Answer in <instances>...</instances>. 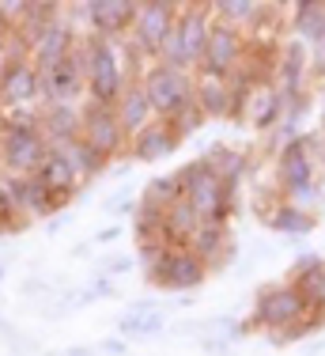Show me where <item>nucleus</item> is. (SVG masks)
<instances>
[{"label": "nucleus", "mask_w": 325, "mask_h": 356, "mask_svg": "<svg viewBox=\"0 0 325 356\" xmlns=\"http://www.w3.org/2000/svg\"><path fill=\"white\" fill-rule=\"evenodd\" d=\"M322 159H325V140L318 133L303 129L299 137L276 148V163H272V178L284 201L295 205H318L325 186H322Z\"/></svg>", "instance_id": "f257e3e1"}, {"label": "nucleus", "mask_w": 325, "mask_h": 356, "mask_svg": "<svg viewBox=\"0 0 325 356\" xmlns=\"http://www.w3.org/2000/svg\"><path fill=\"white\" fill-rule=\"evenodd\" d=\"M49 156V140L42 137V106L0 114V175H38Z\"/></svg>", "instance_id": "f03ea898"}, {"label": "nucleus", "mask_w": 325, "mask_h": 356, "mask_svg": "<svg viewBox=\"0 0 325 356\" xmlns=\"http://www.w3.org/2000/svg\"><path fill=\"white\" fill-rule=\"evenodd\" d=\"M178 182H182V197L201 213L204 224H231L238 209V190L216 167H208L204 159H190V163L178 167Z\"/></svg>", "instance_id": "7ed1b4c3"}, {"label": "nucleus", "mask_w": 325, "mask_h": 356, "mask_svg": "<svg viewBox=\"0 0 325 356\" xmlns=\"http://www.w3.org/2000/svg\"><path fill=\"white\" fill-rule=\"evenodd\" d=\"M83 72H88V103L117 106L125 88L133 83L122 57V42L83 35Z\"/></svg>", "instance_id": "20e7f679"}, {"label": "nucleus", "mask_w": 325, "mask_h": 356, "mask_svg": "<svg viewBox=\"0 0 325 356\" xmlns=\"http://www.w3.org/2000/svg\"><path fill=\"white\" fill-rule=\"evenodd\" d=\"M212 23H216L212 4H201V0L182 4V12H178L174 31H170L167 46H162L159 61L170 65V69H182V72L197 76L201 57H204V46H208V35H212Z\"/></svg>", "instance_id": "39448f33"}, {"label": "nucleus", "mask_w": 325, "mask_h": 356, "mask_svg": "<svg viewBox=\"0 0 325 356\" xmlns=\"http://www.w3.org/2000/svg\"><path fill=\"white\" fill-rule=\"evenodd\" d=\"M310 303H306L303 288L292 281L280 284H265L258 296H253V315L246 322V330H261V334H288V330L303 326L310 318Z\"/></svg>", "instance_id": "423d86ee"}, {"label": "nucleus", "mask_w": 325, "mask_h": 356, "mask_svg": "<svg viewBox=\"0 0 325 356\" xmlns=\"http://www.w3.org/2000/svg\"><path fill=\"white\" fill-rule=\"evenodd\" d=\"M136 83L144 88V95H148V103H151V110H156L159 122H174L178 114H185L190 106H197V99H193L197 76L193 72H182V69L162 65V61H151Z\"/></svg>", "instance_id": "0eeeda50"}, {"label": "nucleus", "mask_w": 325, "mask_h": 356, "mask_svg": "<svg viewBox=\"0 0 325 356\" xmlns=\"http://www.w3.org/2000/svg\"><path fill=\"white\" fill-rule=\"evenodd\" d=\"M208 266L190 250V247H167L156 261L144 266V281L159 292H178V296H197V288L208 284Z\"/></svg>", "instance_id": "6e6552de"}, {"label": "nucleus", "mask_w": 325, "mask_h": 356, "mask_svg": "<svg viewBox=\"0 0 325 356\" xmlns=\"http://www.w3.org/2000/svg\"><path fill=\"white\" fill-rule=\"evenodd\" d=\"M42 106V72L27 57L19 42H12L8 57L0 61V114L12 110H34Z\"/></svg>", "instance_id": "1a4fd4ad"}, {"label": "nucleus", "mask_w": 325, "mask_h": 356, "mask_svg": "<svg viewBox=\"0 0 325 356\" xmlns=\"http://www.w3.org/2000/svg\"><path fill=\"white\" fill-rule=\"evenodd\" d=\"M178 12H182V0H140L136 19H133V31L125 38H129L148 61H159L162 46H167L170 31H174Z\"/></svg>", "instance_id": "9d476101"}, {"label": "nucleus", "mask_w": 325, "mask_h": 356, "mask_svg": "<svg viewBox=\"0 0 325 356\" xmlns=\"http://www.w3.org/2000/svg\"><path fill=\"white\" fill-rule=\"evenodd\" d=\"M246 57H250V35L216 19V23H212V35H208V46H204V57H201L197 76L231 80V76L246 65Z\"/></svg>", "instance_id": "9b49d317"}, {"label": "nucleus", "mask_w": 325, "mask_h": 356, "mask_svg": "<svg viewBox=\"0 0 325 356\" xmlns=\"http://www.w3.org/2000/svg\"><path fill=\"white\" fill-rule=\"evenodd\" d=\"M80 140H88L110 167L122 163V159H129V137H125V129H122V122H117V110L114 106L83 103Z\"/></svg>", "instance_id": "f8f14e48"}, {"label": "nucleus", "mask_w": 325, "mask_h": 356, "mask_svg": "<svg viewBox=\"0 0 325 356\" xmlns=\"http://www.w3.org/2000/svg\"><path fill=\"white\" fill-rule=\"evenodd\" d=\"M46 103H88V72H83V42L68 61L42 72V106Z\"/></svg>", "instance_id": "ddd939ff"}, {"label": "nucleus", "mask_w": 325, "mask_h": 356, "mask_svg": "<svg viewBox=\"0 0 325 356\" xmlns=\"http://www.w3.org/2000/svg\"><path fill=\"white\" fill-rule=\"evenodd\" d=\"M80 42H83L80 27H72V23L61 15V19H53V23H46V27H42V35L31 42L27 57L38 65V72H46V69H53V65L68 61V57L80 49Z\"/></svg>", "instance_id": "4468645a"}, {"label": "nucleus", "mask_w": 325, "mask_h": 356, "mask_svg": "<svg viewBox=\"0 0 325 356\" xmlns=\"http://www.w3.org/2000/svg\"><path fill=\"white\" fill-rule=\"evenodd\" d=\"M280 114H284V103H280V91H276V83H272V76H269V80H261V83H253L246 95H238L235 118H238V122H246L253 133L276 129Z\"/></svg>", "instance_id": "2eb2a0df"}, {"label": "nucleus", "mask_w": 325, "mask_h": 356, "mask_svg": "<svg viewBox=\"0 0 325 356\" xmlns=\"http://www.w3.org/2000/svg\"><path fill=\"white\" fill-rule=\"evenodd\" d=\"M140 0H88V35L122 42L133 31Z\"/></svg>", "instance_id": "dca6fc26"}, {"label": "nucleus", "mask_w": 325, "mask_h": 356, "mask_svg": "<svg viewBox=\"0 0 325 356\" xmlns=\"http://www.w3.org/2000/svg\"><path fill=\"white\" fill-rule=\"evenodd\" d=\"M178 148H182V137L174 133V125L156 118L148 129L136 133L129 140V163H162V159H170Z\"/></svg>", "instance_id": "f3484780"}, {"label": "nucleus", "mask_w": 325, "mask_h": 356, "mask_svg": "<svg viewBox=\"0 0 325 356\" xmlns=\"http://www.w3.org/2000/svg\"><path fill=\"white\" fill-rule=\"evenodd\" d=\"M83 125V103H46L42 106V137L49 148H65L80 137Z\"/></svg>", "instance_id": "a211bd4d"}, {"label": "nucleus", "mask_w": 325, "mask_h": 356, "mask_svg": "<svg viewBox=\"0 0 325 356\" xmlns=\"http://www.w3.org/2000/svg\"><path fill=\"white\" fill-rule=\"evenodd\" d=\"M4 182H8V190H12V197H15V205H19V213H23L27 224H34V220H49L57 213L53 197H49L46 186L38 182V175H12V178H4Z\"/></svg>", "instance_id": "6ab92c4d"}, {"label": "nucleus", "mask_w": 325, "mask_h": 356, "mask_svg": "<svg viewBox=\"0 0 325 356\" xmlns=\"http://www.w3.org/2000/svg\"><path fill=\"white\" fill-rule=\"evenodd\" d=\"M38 182L46 186V193L53 197V205H57V209H65V205H68V197L83 190V182L76 178L72 163L65 159V152H61V148H49L46 163H42V171H38Z\"/></svg>", "instance_id": "aec40b11"}, {"label": "nucleus", "mask_w": 325, "mask_h": 356, "mask_svg": "<svg viewBox=\"0 0 325 356\" xmlns=\"http://www.w3.org/2000/svg\"><path fill=\"white\" fill-rule=\"evenodd\" d=\"M265 227L276 232V235H295V239H303V235L318 232V213L306 209V205H295V201L276 197L272 209L265 213Z\"/></svg>", "instance_id": "412c9836"}, {"label": "nucleus", "mask_w": 325, "mask_h": 356, "mask_svg": "<svg viewBox=\"0 0 325 356\" xmlns=\"http://www.w3.org/2000/svg\"><path fill=\"white\" fill-rule=\"evenodd\" d=\"M193 99H197V110L208 118H235L238 110V95L231 88V80H216V76H197L193 83Z\"/></svg>", "instance_id": "4be33fe9"}, {"label": "nucleus", "mask_w": 325, "mask_h": 356, "mask_svg": "<svg viewBox=\"0 0 325 356\" xmlns=\"http://www.w3.org/2000/svg\"><path fill=\"white\" fill-rule=\"evenodd\" d=\"M201 213L190 205L185 197H178L174 205L162 213V239H167V247H190L193 235L201 232Z\"/></svg>", "instance_id": "5701e85b"}, {"label": "nucleus", "mask_w": 325, "mask_h": 356, "mask_svg": "<svg viewBox=\"0 0 325 356\" xmlns=\"http://www.w3.org/2000/svg\"><path fill=\"white\" fill-rule=\"evenodd\" d=\"M117 122H122V129H125V137H136V133H144L148 129L151 122H156V110H151V103H148V95H144V88L140 83H129V88H125V95L117 99Z\"/></svg>", "instance_id": "b1692460"}, {"label": "nucleus", "mask_w": 325, "mask_h": 356, "mask_svg": "<svg viewBox=\"0 0 325 356\" xmlns=\"http://www.w3.org/2000/svg\"><path fill=\"white\" fill-rule=\"evenodd\" d=\"M190 250L208 266V273H216L231 254V224H201V232L193 235Z\"/></svg>", "instance_id": "393cba45"}, {"label": "nucleus", "mask_w": 325, "mask_h": 356, "mask_svg": "<svg viewBox=\"0 0 325 356\" xmlns=\"http://www.w3.org/2000/svg\"><path fill=\"white\" fill-rule=\"evenodd\" d=\"M288 23H292V38L306 42V46H318L325 38V0H299V4H292Z\"/></svg>", "instance_id": "a878e982"}, {"label": "nucleus", "mask_w": 325, "mask_h": 356, "mask_svg": "<svg viewBox=\"0 0 325 356\" xmlns=\"http://www.w3.org/2000/svg\"><path fill=\"white\" fill-rule=\"evenodd\" d=\"M201 159H204L208 167H216V171L224 175L227 182L235 186V190H238V182L250 175V152H246V148H235V144H224V140H216Z\"/></svg>", "instance_id": "bb28decb"}, {"label": "nucleus", "mask_w": 325, "mask_h": 356, "mask_svg": "<svg viewBox=\"0 0 325 356\" xmlns=\"http://www.w3.org/2000/svg\"><path fill=\"white\" fill-rule=\"evenodd\" d=\"M265 12L269 4H258V0H212V15L238 31H253L265 19Z\"/></svg>", "instance_id": "cd10ccee"}, {"label": "nucleus", "mask_w": 325, "mask_h": 356, "mask_svg": "<svg viewBox=\"0 0 325 356\" xmlns=\"http://www.w3.org/2000/svg\"><path fill=\"white\" fill-rule=\"evenodd\" d=\"M61 152H65V159L72 163V171H76V178H80L83 186H91L95 178H102V175L110 171V163H106V159H102L99 152L91 148L88 140H80V137H76L72 144H65Z\"/></svg>", "instance_id": "c85d7f7f"}, {"label": "nucleus", "mask_w": 325, "mask_h": 356, "mask_svg": "<svg viewBox=\"0 0 325 356\" xmlns=\"http://www.w3.org/2000/svg\"><path fill=\"white\" fill-rule=\"evenodd\" d=\"M167 330H170L167 311H156V315H129L125 311L117 318V337H125V341H151V337L167 334Z\"/></svg>", "instance_id": "c756f323"}, {"label": "nucleus", "mask_w": 325, "mask_h": 356, "mask_svg": "<svg viewBox=\"0 0 325 356\" xmlns=\"http://www.w3.org/2000/svg\"><path fill=\"white\" fill-rule=\"evenodd\" d=\"M178 197H182V182H178V171L148 178V186H144V193H140L144 205H156V209H162V213H167V209L174 205Z\"/></svg>", "instance_id": "7c9ffc66"}, {"label": "nucleus", "mask_w": 325, "mask_h": 356, "mask_svg": "<svg viewBox=\"0 0 325 356\" xmlns=\"http://www.w3.org/2000/svg\"><path fill=\"white\" fill-rule=\"evenodd\" d=\"M133 235H136V243L162 239V209L144 205V201H140V209H136V216H133ZM162 243H167V239H162Z\"/></svg>", "instance_id": "2f4dec72"}, {"label": "nucleus", "mask_w": 325, "mask_h": 356, "mask_svg": "<svg viewBox=\"0 0 325 356\" xmlns=\"http://www.w3.org/2000/svg\"><path fill=\"white\" fill-rule=\"evenodd\" d=\"M19 232H27V220H23L19 205H15L8 182L0 178V235H19Z\"/></svg>", "instance_id": "473e14b6"}, {"label": "nucleus", "mask_w": 325, "mask_h": 356, "mask_svg": "<svg viewBox=\"0 0 325 356\" xmlns=\"http://www.w3.org/2000/svg\"><path fill=\"white\" fill-rule=\"evenodd\" d=\"M99 300H117V288H114L110 277L91 273V281L76 292V307H91V303H99Z\"/></svg>", "instance_id": "72a5a7b5"}, {"label": "nucleus", "mask_w": 325, "mask_h": 356, "mask_svg": "<svg viewBox=\"0 0 325 356\" xmlns=\"http://www.w3.org/2000/svg\"><path fill=\"white\" fill-rule=\"evenodd\" d=\"M140 266V258L136 254H102V258L95 261V273H102V277H125V273H133V269Z\"/></svg>", "instance_id": "f704fd0d"}, {"label": "nucleus", "mask_w": 325, "mask_h": 356, "mask_svg": "<svg viewBox=\"0 0 325 356\" xmlns=\"http://www.w3.org/2000/svg\"><path fill=\"white\" fill-rule=\"evenodd\" d=\"M136 209H140V197H133V190H117L114 197L102 201V213L114 216V220H133Z\"/></svg>", "instance_id": "c9c22d12"}, {"label": "nucleus", "mask_w": 325, "mask_h": 356, "mask_svg": "<svg viewBox=\"0 0 325 356\" xmlns=\"http://www.w3.org/2000/svg\"><path fill=\"white\" fill-rule=\"evenodd\" d=\"M299 288H303V296H306V303H310L314 315L325 318V266L318 269V273L303 277V281H299Z\"/></svg>", "instance_id": "e433bc0d"}, {"label": "nucleus", "mask_w": 325, "mask_h": 356, "mask_svg": "<svg viewBox=\"0 0 325 356\" xmlns=\"http://www.w3.org/2000/svg\"><path fill=\"white\" fill-rule=\"evenodd\" d=\"M322 266H325V258H322V254L306 250V254H299V258L292 261V273H288V281H292V284H299V281H303V277L318 273Z\"/></svg>", "instance_id": "4c0bfd02"}, {"label": "nucleus", "mask_w": 325, "mask_h": 356, "mask_svg": "<svg viewBox=\"0 0 325 356\" xmlns=\"http://www.w3.org/2000/svg\"><path fill=\"white\" fill-rule=\"evenodd\" d=\"M19 296H23V300H49L53 288H49L46 277H27V281L19 284Z\"/></svg>", "instance_id": "58836bf2"}, {"label": "nucleus", "mask_w": 325, "mask_h": 356, "mask_svg": "<svg viewBox=\"0 0 325 356\" xmlns=\"http://www.w3.org/2000/svg\"><path fill=\"white\" fill-rule=\"evenodd\" d=\"M201 356H235V345H231L227 337L204 334V337H201Z\"/></svg>", "instance_id": "ea45409f"}, {"label": "nucleus", "mask_w": 325, "mask_h": 356, "mask_svg": "<svg viewBox=\"0 0 325 356\" xmlns=\"http://www.w3.org/2000/svg\"><path fill=\"white\" fill-rule=\"evenodd\" d=\"M122 235H125L122 224H106V227H99V232H91V247H110V243H117Z\"/></svg>", "instance_id": "a19ab883"}, {"label": "nucleus", "mask_w": 325, "mask_h": 356, "mask_svg": "<svg viewBox=\"0 0 325 356\" xmlns=\"http://www.w3.org/2000/svg\"><path fill=\"white\" fill-rule=\"evenodd\" d=\"M95 349H99V356H129V341L125 337H102Z\"/></svg>", "instance_id": "79ce46f5"}, {"label": "nucleus", "mask_w": 325, "mask_h": 356, "mask_svg": "<svg viewBox=\"0 0 325 356\" xmlns=\"http://www.w3.org/2000/svg\"><path fill=\"white\" fill-rule=\"evenodd\" d=\"M156 311H162L159 296H144V300H133L129 303V315H156Z\"/></svg>", "instance_id": "37998d69"}, {"label": "nucleus", "mask_w": 325, "mask_h": 356, "mask_svg": "<svg viewBox=\"0 0 325 356\" xmlns=\"http://www.w3.org/2000/svg\"><path fill=\"white\" fill-rule=\"evenodd\" d=\"M61 356H99V349H91V345H68V349H61Z\"/></svg>", "instance_id": "c03bdc74"}, {"label": "nucleus", "mask_w": 325, "mask_h": 356, "mask_svg": "<svg viewBox=\"0 0 325 356\" xmlns=\"http://www.w3.org/2000/svg\"><path fill=\"white\" fill-rule=\"evenodd\" d=\"M303 356H325V341H306L303 345Z\"/></svg>", "instance_id": "a18cd8bd"}, {"label": "nucleus", "mask_w": 325, "mask_h": 356, "mask_svg": "<svg viewBox=\"0 0 325 356\" xmlns=\"http://www.w3.org/2000/svg\"><path fill=\"white\" fill-rule=\"evenodd\" d=\"M91 250H95V247H91V239H88V243H76V247H72V258H88Z\"/></svg>", "instance_id": "49530a36"}, {"label": "nucleus", "mask_w": 325, "mask_h": 356, "mask_svg": "<svg viewBox=\"0 0 325 356\" xmlns=\"http://www.w3.org/2000/svg\"><path fill=\"white\" fill-rule=\"evenodd\" d=\"M318 137L325 140V88H322V114H318Z\"/></svg>", "instance_id": "de8ad7c7"}, {"label": "nucleus", "mask_w": 325, "mask_h": 356, "mask_svg": "<svg viewBox=\"0 0 325 356\" xmlns=\"http://www.w3.org/2000/svg\"><path fill=\"white\" fill-rule=\"evenodd\" d=\"M15 334V326H12V322H4V315H0V337H4V341H8V337H12Z\"/></svg>", "instance_id": "09e8293b"}, {"label": "nucleus", "mask_w": 325, "mask_h": 356, "mask_svg": "<svg viewBox=\"0 0 325 356\" xmlns=\"http://www.w3.org/2000/svg\"><path fill=\"white\" fill-rule=\"evenodd\" d=\"M4 281H8V261H0V288H4Z\"/></svg>", "instance_id": "8fccbe9b"}, {"label": "nucleus", "mask_w": 325, "mask_h": 356, "mask_svg": "<svg viewBox=\"0 0 325 356\" xmlns=\"http://www.w3.org/2000/svg\"><path fill=\"white\" fill-rule=\"evenodd\" d=\"M322 186H325V159H322Z\"/></svg>", "instance_id": "3c124183"}]
</instances>
